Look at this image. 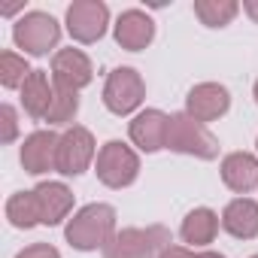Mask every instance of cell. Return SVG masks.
<instances>
[{"mask_svg": "<svg viewBox=\"0 0 258 258\" xmlns=\"http://www.w3.org/2000/svg\"><path fill=\"white\" fill-rule=\"evenodd\" d=\"M112 237H115V210L109 204H88L67 225V243L82 252L103 249Z\"/></svg>", "mask_w": 258, "mask_h": 258, "instance_id": "1", "label": "cell"}, {"mask_svg": "<svg viewBox=\"0 0 258 258\" xmlns=\"http://www.w3.org/2000/svg\"><path fill=\"white\" fill-rule=\"evenodd\" d=\"M167 246H170V231L164 225L124 228L103 246V258H158Z\"/></svg>", "mask_w": 258, "mask_h": 258, "instance_id": "2", "label": "cell"}, {"mask_svg": "<svg viewBox=\"0 0 258 258\" xmlns=\"http://www.w3.org/2000/svg\"><path fill=\"white\" fill-rule=\"evenodd\" d=\"M167 149L213 161L219 155V140L188 112H176V115H170V127H167Z\"/></svg>", "mask_w": 258, "mask_h": 258, "instance_id": "3", "label": "cell"}, {"mask_svg": "<svg viewBox=\"0 0 258 258\" xmlns=\"http://www.w3.org/2000/svg\"><path fill=\"white\" fill-rule=\"evenodd\" d=\"M140 173V158L134 155V149H127L118 140H109L100 152H97V179L109 188H124L131 185Z\"/></svg>", "mask_w": 258, "mask_h": 258, "instance_id": "4", "label": "cell"}, {"mask_svg": "<svg viewBox=\"0 0 258 258\" xmlns=\"http://www.w3.org/2000/svg\"><path fill=\"white\" fill-rule=\"evenodd\" d=\"M143 94H146V85L140 79L137 70L131 67H118L109 73L106 85H103V103L109 112L115 115H127V112H134L140 103H143Z\"/></svg>", "mask_w": 258, "mask_h": 258, "instance_id": "5", "label": "cell"}, {"mask_svg": "<svg viewBox=\"0 0 258 258\" xmlns=\"http://www.w3.org/2000/svg\"><path fill=\"white\" fill-rule=\"evenodd\" d=\"M58 37H61V28L49 13H28L13 28L16 46L25 49L28 55H46L58 43Z\"/></svg>", "mask_w": 258, "mask_h": 258, "instance_id": "6", "label": "cell"}, {"mask_svg": "<svg viewBox=\"0 0 258 258\" xmlns=\"http://www.w3.org/2000/svg\"><path fill=\"white\" fill-rule=\"evenodd\" d=\"M94 158V137L85 127H67L58 140V164L55 170L64 176H79Z\"/></svg>", "mask_w": 258, "mask_h": 258, "instance_id": "7", "label": "cell"}, {"mask_svg": "<svg viewBox=\"0 0 258 258\" xmlns=\"http://www.w3.org/2000/svg\"><path fill=\"white\" fill-rule=\"evenodd\" d=\"M106 22H109V10L100 0H76L67 10V31L79 43L100 40L103 31H106Z\"/></svg>", "mask_w": 258, "mask_h": 258, "instance_id": "8", "label": "cell"}, {"mask_svg": "<svg viewBox=\"0 0 258 258\" xmlns=\"http://www.w3.org/2000/svg\"><path fill=\"white\" fill-rule=\"evenodd\" d=\"M91 82V61L79 52V49H61L52 58V85L55 88H67V91H79Z\"/></svg>", "mask_w": 258, "mask_h": 258, "instance_id": "9", "label": "cell"}, {"mask_svg": "<svg viewBox=\"0 0 258 258\" xmlns=\"http://www.w3.org/2000/svg\"><path fill=\"white\" fill-rule=\"evenodd\" d=\"M228 106H231V94H228V88H222L216 82H201L185 97V112L191 118H198L201 124L204 121H216L219 115L228 112Z\"/></svg>", "mask_w": 258, "mask_h": 258, "instance_id": "10", "label": "cell"}, {"mask_svg": "<svg viewBox=\"0 0 258 258\" xmlns=\"http://www.w3.org/2000/svg\"><path fill=\"white\" fill-rule=\"evenodd\" d=\"M58 140L61 137L55 131H37V134H31L25 140V146H22V164H25V170L34 173V176L52 170L58 164Z\"/></svg>", "mask_w": 258, "mask_h": 258, "instance_id": "11", "label": "cell"}, {"mask_svg": "<svg viewBox=\"0 0 258 258\" xmlns=\"http://www.w3.org/2000/svg\"><path fill=\"white\" fill-rule=\"evenodd\" d=\"M167 127H170V115H164L161 109H146L131 121V140L143 152H158L167 146Z\"/></svg>", "mask_w": 258, "mask_h": 258, "instance_id": "12", "label": "cell"}, {"mask_svg": "<svg viewBox=\"0 0 258 258\" xmlns=\"http://www.w3.org/2000/svg\"><path fill=\"white\" fill-rule=\"evenodd\" d=\"M37 201V216L40 225H58L70 210H73V191L64 182H43L34 188Z\"/></svg>", "mask_w": 258, "mask_h": 258, "instance_id": "13", "label": "cell"}, {"mask_svg": "<svg viewBox=\"0 0 258 258\" xmlns=\"http://www.w3.org/2000/svg\"><path fill=\"white\" fill-rule=\"evenodd\" d=\"M152 37H155V22L146 13L127 10V13L118 16V22H115V40H118L121 49L140 52V49H146L152 43Z\"/></svg>", "mask_w": 258, "mask_h": 258, "instance_id": "14", "label": "cell"}, {"mask_svg": "<svg viewBox=\"0 0 258 258\" xmlns=\"http://www.w3.org/2000/svg\"><path fill=\"white\" fill-rule=\"evenodd\" d=\"M222 182L237 195L252 191L258 185V158H252L249 152H231L222 161Z\"/></svg>", "mask_w": 258, "mask_h": 258, "instance_id": "15", "label": "cell"}, {"mask_svg": "<svg viewBox=\"0 0 258 258\" xmlns=\"http://www.w3.org/2000/svg\"><path fill=\"white\" fill-rule=\"evenodd\" d=\"M222 228L237 237V240H252L258 237V204L249 198H237L225 207L222 213Z\"/></svg>", "mask_w": 258, "mask_h": 258, "instance_id": "16", "label": "cell"}, {"mask_svg": "<svg viewBox=\"0 0 258 258\" xmlns=\"http://www.w3.org/2000/svg\"><path fill=\"white\" fill-rule=\"evenodd\" d=\"M55 100V85H49V76L43 70H31V76L22 85V103L28 109V115L34 118H46Z\"/></svg>", "mask_w": 258, "mask_h": 258, "instance_id": "17", "label": "cell"}, {"mask_svg": "<svg viewBox=\"0 0 258 258\" xmlns=\"http://www.w3.org/2000/svg\"><path fill=\"white\" fill-rule=\"evenodd\" d=\"M216 231H219V216H216L213 210H207V207L191 210V213L182 219V228H179L182 240L191 243V246H207V243H213Z\"/></svg>", "mask_w": 258, "mask_h": 258, "instance_id": "18", "label": "cell"}, {"mask_svg": "<svg viewBox=\"0 0 258 258\" xmlns=\"http://www.w3.org/2000/svg\"><path fill=\"white\" fill-rule=\"evenodd\" d=\"M240 13V7L234 0H198L195 4V16L207 25V28H225L231 25V19Z\"/></svg>", "mask_w": 258, "mask_h": 258, "instance_id": "19", "label": "cell"}, {"mask_svg": "<svg viewBox=\"0 0 258 258\" xmlns=\"http://www.w3.org/2000/svg\"><path fill=\"white\" fill-rule=\"evenodd\" d=\"M7 219H10L16 228H34V225H40L34 191H19V195H13V198L7 201Z\"/></svg>", "mask_w": 258, "mask_h": 258, "instance_id": "20", "label": "cell"}, {"mask_svg": "<svg viewBox=\"0 0 258 258\" xmlns=\"http://www.w3.org/2000/svg\"><path fill=\"white\" fill-rule=\"evenodd\" d=\"M79 112V91H67V88H55V100L52 109L46 115L49 124H70Z\"/></svg>", "mask_w": 258, "mask_h": 258, "instance_id": "21", "label": "cell"}, {"mask_svg": "<svg viewBox=\"0 0 258 258\" xmlns=\"http://www.w3.org/2000/svg\"><path fill=\"white\" fill-rule=\"evenodd\" d=\"M31 76L25 58H19L16 52H4L0 55V82H4L7 88H19L25 85V79Z\"/></svg>", "mask_w": 258, "mask_h": 258, "instance_id": "22", "label": "cell"}, {"mask_svg": "<svg viewBox=\"0 0 258 258\" xmlns=\"http://www.w3.org/2000/svg\"><path fill=\"white\" fill-rule=\"evenodd\" d=\"M0 118H4V137H0V140H4V143H13L16 140V134H19V121H16V109L7 103L4 109H0Z\"/></svg>", "mask_w": 258, "mask_h": 258, "instance_id": "23", "label": "cell"}, {"mask_svg": "<svg viewBox=\"0 0 258 258\" xmlns=\"http://www.w3.org/2000/svg\"><path fill=\"white\" fill-rule=\"evenodd\" d=\"M16 258H61V255H58V249L49 246V243H34V246L22 249Z\"/></svg>", "mask_w": 258, "mask_h": 258, "instance_id": "24", "label": "cell"}, {"mask_svg": "<svg viewBox=\"0 0 258 258\" xmlns=\"http://www.w3.org/2000/svg\"><path fill=\"white\" fill-rule=\"evenodd\" d=\"M158 258H195V252H188L185 246H167Z\"/></svg>", "mask_w": 258, "mask_h": 258, "instance_id": "25", "label": "cell"}, {"mask_svg": "<svg viewBox=\"0 0 258 258\" xmlns=\"http://www.w3.org/2000/svg\"><path fill=\"white\" fill-rule=\"evenodd\" d=\"M243 10L249 13V19L258 25V0H246V4H243Z\"/></svg>", "mask_w": 258, "mask_h": 258, "instance_id": "26", "label": "cell"}, {"mask_svg": "<svg viewBox=\"0 0 258 258\" xmlns=\"http://www.w3.org/2000/svg\"><path fill=\"white\" fill-rule=\"evenodd\" d=\"M195 258H225V255H219V252H198Z\"/></svg>", "mask_w": 258, "mask_h": 258, "instance_id": "27", "label": "cell"}, {"mask_svg": "<svg viewBox=\"0 0 258 258\" xmlns=\"http://www.w3.org/2000/svg\"><path fill=\"white\" fill-rule=\"evenodd\" d=\"M255 100H258V82H255Z\"/></svg>", "mask_w": 258, "mask_h": 258, "instance_id": "28", "label": "cell"}, {"mask_svg": "<svg viewBox=\"0 0 258 258\" xmlns=\"http://www.w3.org/2000/svg\"><path fill=\"white\" fill-rule=\"evenodd\" d=\"M249 258H258V255H249Z\"/></svg>", "mask_w": 258, "mask_h": 258, "instance_id": "29", "label": "cell"}]
</instances>
